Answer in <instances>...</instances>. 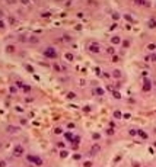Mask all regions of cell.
<instances>
[{
	"mask_svg": "<svg viewBox=\"0 0 156 167\" xmlns=\"http://www.w3.org/2000/svg\"><path fill=\"white\" fill-rule=\"evenodd\" d=\"M22 151H24V148H22L21 145H18V147L15 148V155H19V154L22 153Z\"/></svg>",
	"mask_w": 156,
	"mask_h": 167,
	"instance_id": "2",
	"label": "cell"
},
{
	"mask_svg": "<svg viewBox=\"0 0 156 167\" xmlns=\"http://www.w3.org/2000/svg\"><path fill=\"white\" fill-rule=\"evenodd\" d=\"M28 160L31 161V163H35L37 166H41V164H43V160H41L40 157H37V155H35V157H32V155H28Z\"/></svg>",
	"mask_w": 156,
	"mask_h": 167,
	"instance_id": "1",
	"label": "cell"
}]
</instances>
